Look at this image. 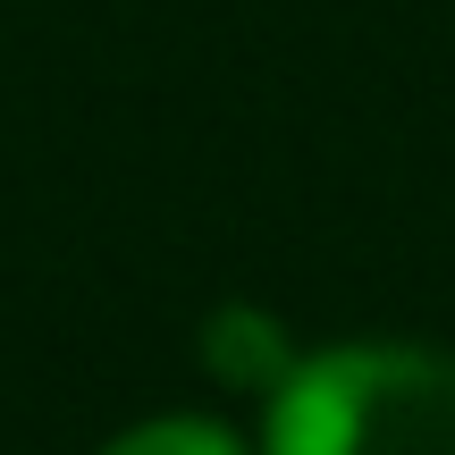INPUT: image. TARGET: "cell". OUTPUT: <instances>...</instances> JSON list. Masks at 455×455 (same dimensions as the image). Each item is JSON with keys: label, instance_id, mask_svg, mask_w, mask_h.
I'll list each match as a JSON object with an SVG mask.
<instances>
[{"label": "cell", "instance_id": "obj_3", "mask_svg": "<svg viewBox=\"0 0 455 455\" xmlns=\"http://www.w3.org/2000/svg\"><path fill=\"white\" fill-rule=\"evenodd\" d=\"M101 455H244V439L228 422H203V413H161V422L118 430Z\"/></svg>", "mask_w": 455, "mask_h": 455}, {"label": "cell", "instance_id": "obj_1", "mask_svg": "<svg viewBox=\"0 0 455 455\" xmlns=\"http://www.w3.org/2000/svg\"><path fill=\"white\" fill-rule=\"evenodd\" d=\"M261 455H455V355L321 346L261 396Z\"/></svg>", "mask_w": 455, "mask_h": 455}, {"label": "cell", "instance_id": "obj_2", "mask_svg": "<svg viewBox=\"0 0 455 455\" xmlns=\"http://www.w3.org/2000/svg\"><path fill=\"white\" fill-rule=\"evenodd\" d=\"M212 371L244 379L253 396H270L278 379L295 371V346L278 338V321H261V312H220L212 321Z\"/></svg>", "mask_w": 455, "mask_h": 455}]
</instances>
